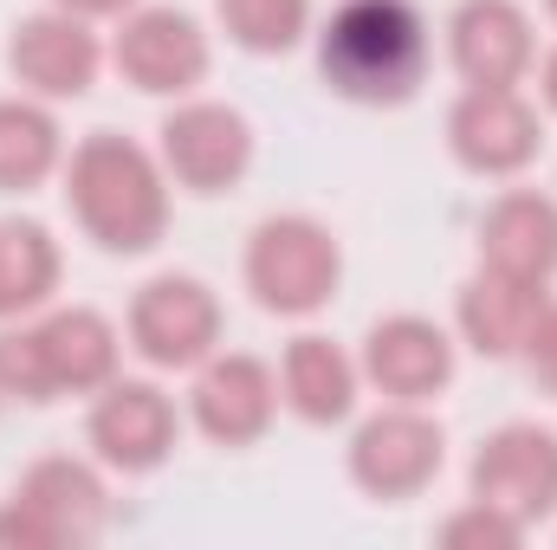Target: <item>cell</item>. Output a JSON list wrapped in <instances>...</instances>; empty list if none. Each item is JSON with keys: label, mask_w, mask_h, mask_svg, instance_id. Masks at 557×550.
<instances>
[{"label": "cell", "mask_w": 557, "mask_h": 550, "mask_svg": "<svg viewBox=\"0 0 557 550\" xmlns=\"http://www.w3.org/2000/svg\"><path fill=\"white\" fill-rule=\"evenodd\" d=\"M65 208L104 253H149L169 234V168L131 137H85L65 168Z\"/></svg>", "instance_id": "6da1fadb"}, {"label": "cell", "mask_w": 557, "mask_h": 550, "mask_svg": "<svg viewBox=\"0 0 557 550\" xmlns=\"http://www.w3.org/2000/svg\"><path fill=\"white\" fill-rule=\"evenodd\" d=\"M318 72L350 104H409L428 78V26L409 0H344L318 33Z\"/></svg>", "instance_id": "7a4b0ae2"}, {"label": "cell", "mask_w": 557, "mask_h": 550, "mask_svg": "<svg viewBox=\"0 0 557 550\" xmlns=\"http://www.w3.org/2000/svg\"><path fill=\"white\" fill-rule=\"evenodd\" d=\"M111 518L104 479L72 460V453H46L20 473L13 499L0 505V545L20 550H59V545H91Z\"/></svg>", "instance_id": "3957f363"}, {"label": "cell", "mask_w": 557, "mask_h": 550, "mask_svg": "<svg viewBox=\"0 0 557 550\" xmlns=\"http://www.w3.org/2000/svg\"><path fill=\"white\" fill-rule=\"evenodd\" d=\"M344 278V253L331 240V227L305 221V214H273L253 227L247 240V291L278 311V317H311L331 304Z\"/></svg>", "instance_id": "277c9868"}, {"label": "cell", "mask_w": 557, "mask_h": 550, "mask_svg": "<svg viewBox=\"0 0 557 550\" xmlns=\"http://www.w3.org/2000/svg\"><path fill=\"white\" fill-rule=\"evenodd\" d=\"M131 350L156 370H201L221 350V298L188 273L149 278L131 298Z\"/></svg>", "instance_id": "5b68a950"}, {"label": "cell", "mask_w": 557, "mask_h": 550, "mask_svg": "<svg viewBox=\"0 0 557 550\" xmlns=\"http://www.w3.org/2000/svg\"><path fill=\"white\" fill-rule=\"evenodd\" d=\"M467 479H473V499L499 505L525 532L545 525L557 512V434L539 421H506L499 434L480 440Z\"/></svg>", "instance_id": "8992f818"}, {"label": "cell", "mask_w": 557, "mask_h": 550, "mask_svg": "<svg viewBox=\"0 0 557 550\" xmlns=\"http://www.w3.org/2000/svg\"><path fill=\"white\" fill-rule=\"evenodd\" d=\"M162 168L188 195H227L253 168V130L234 104H175L162 117Z\"/></svg>", "instance_id": "52a82bcc"}, {"label": "cell", "mask_w": 557, "mask_h": 550, "mask_svg": "<svg viewBox=\"0 0 557 550\" xmlns=\"http://www.w3.org/2000/svg\"><path fill=\"white\" fill-rule=\"evenodd\" d=\"M441 447H447V434L416 402H396V409L370 414L357 427V440H350V479L370 499H416L441 473Z\"/></svg>", "instance_id": "ba28073f"}, {"label": "cell", "mask_w": 557, "mask_h": 550, "mask_svg": "<svg viewBox=\"0 0 557 550\" xmlns=\"http://www.w3.org/2000/svg\"><path fill=\"white\" fill-rule=\"evenodd\" d=\"M539 111L512 85H467L447 111V149L473 175H519L539 155Z\"/></svg>", "instance_id": "9c48e42d"}, {"label": "cell", "mask_w": 557, "mask_h": 550, "mask_svg": "<svg viewBox=\"0 0 557 550\" xmlns=\"http://www.w3.org/2000/svg\"><path fill=\"white\" fill-rule=\"evenodd\" d=\"M111 59L149 98H188L208 78V33L182 7H143V13L124 20Z\"/></svg>", "instance_id": "30bf717a"}, {"label": "cell", "mask_w": 557, "mask_h": 550, "mask_svg": "<svg viewBox=\"0 0 557 550\" xmlns=\"http://www.w3.org/2000/svg\"><path fill=\"white\" fill-rule=\"evenodd\" d=\"M188 414L214 447H253L278 414V376L247 350H214L188 389Z\"/></svg>", "instance_id": "8fae6325"}, {"label": "cell", "mask_w": 557, "mask_h": 550, "mask_svg": "<svg viewBox=\"0 0 557 550\" xmlns=\"http://www.w3.org/2000/svg\"><path fill=\"white\" fill-rule=\"evenodd\" d=\"M85 440L117 473H156L175 453V402L156 383H104L85 414Z\"/></svg>", "instance_id": "7c38bea8"}, {"label": "cell", "mask_w": 557, "mask_h": 550, "mask_svg": "<svg viewBox=\"0 0 557 550\" xmlns=\"http://www.w3.org/2000/svg\"><path fill=\"white\" fill-rule=\"evenodd\" d=\"M7 65L39 98H85L91 78H98V65H104V46H98V33L78 13L52 7V13H33V20L13 26Z\"/></svg>", "instance_id": "4fadbf2b"}, {"label": "cell", "mask_w": 557, "mask_h": 550, "mask_svg": "<svg viewBox=\"0 0 557 550\" xmlns=\"http://www.w3.org/2000/svg\"><path fill=\"white\" fill-rule=\"evenodd\" d=\"M363 376L389 396V402H428L454 383V337L434 317H383L363 337Z\"/></svg>", "instance_id": "5bb4252c"}, {"label": "cell", "mask_w": 557, "mask_h": 550, "mask_svg": "<svg viewBox=\"0 0 557 550\" xmlns=\"http://www.w3.org/2000/svg\"><path fill=\"white\" fill-rule=\"evenodd\" d=\"M447 59L467 85H519L532 72V20L512 0H460L447 20Z\"/></svg>", "instance_id": "9a60e30c"}, {"label": "cell", "mask_w": 557, "mask_h": 550, "mask_svg": "<svg viewBox=\"0 0 557 550\" xmlns=\"http://www.w3.org/2000/svg\"><path fill=\"white\" fill-rule=\"evenodd\" d=\"M480 260L493 273L552 285V273H557V201L552 195H532V188L499 195L486 208V221H480Z\"/></svg>", "instance_id": "2e32d148"}, {"label": "cell", "mask_w": 557, "mask_h": 550, "mask_svg": "<svg viewBox=\"0 0 557 550\" xmlns=\"http://www.w3.org/2000/svg\"><path fill=\"white\" fill-rule=\"evenodd\" d=\"M539 311H545V285H532V278L480 266V278L460 285V337L480 357H519Z\"/></svg>", "instance_id": "e0dca14e"}, {"label": "cell", "mask_w": 557, "mask_h": 550, "mask_svg": "<svg viewBox=\"0 0 557 550\" xmlns=\"http://www.w3.org/2000/svg\"><path fill=\"white\" fill-rule=\"evenodd\" d=\"M39 330V350H46V370H52V396H98L104 383H117V330L104 311L91 304H72V311H52Z\"/></svg>", "instance_id": "ac0fdd59"}, {"label": "cell", "mask_w": 557, "mask_h": 550, "mask_svg": "<svg viewBox=\"0 0 557 550\" xmlns=\"http://www.w3.org/2000/svg\"><path fill=\"white\" fill-rule=\"evenodd\" d=\"M357 363L331 343V337H292L285 343V363H278V402L298 414V421H311V427H331V421H344V414L357 409Z\"/></svg>", "instance_id": "d6986e66"}, {"label": "cell", "mask_w": 557, "mask_h": 550, "mask_svg": "<svg viewBox=\"0 0 557 550\" xmlns=\"http://www.w3.org/2000/svg\"><path fill=\"white\" fill-rule=\"evenodd\" d=\"M59 285V240L39 221H0V317H26Z\"/></svg>", "instance_id": "ffe728a7"}, {"label": "cell", "mask_w": 557, "mask_h": 550, "mask_svg": "<svg viewBox=\"0 0 557 550\" xmlns=\"http://www.w3.org/2000/svg\"><path fill=\"white\" fill-rule=\"evenodd\" d=\"M59 168V124L46 104L0 98V195H26Z\"/></svg>", "instance_id": "44dd1931"}, {"label": "cell", "mask_w": 557, "mask_h": 550, "mask_svg": "<svg viewBox=\"0 0 557 550\" xmlns=\"http://www.w3.org/2000/svg\"><path fill=\"white\" fill-rule=\"evenodd\" d=\"M221 26L247 52H292L311 26V0H221Z\"/></svg>", "instance_id": "7402d4cb"}, {"label": "cell", "mask_w": 557, "mask_h": 550, "mask_svg": "<svg viewBox=\"0 0 557 550\" xmlns=\"http://www.w3.org/2000/svg\"><path fill=\"white\" fill-rule=\"evenodd\" d=\"M441 545L447 550H519L525 545V525L506 518V512L486 505V499H467L460 512L441 518Z\"/></svg>", "instance_id": "603a6c76"}, {"label": "cell", "mask_w": 557, "mask_h": 550, "mask_svg": "<svg viewBox=\"0 0 557 550\" xmlns=\"http://www.w3.org/2000/svg\"><path fill=\"white\" fill-rule=\"evenodd\" d=\"M0 396H13V402H52V370H46L39 330H0Z\"/></svg>", "instance_id": "cb8c5ba5"}, {"label": "cell", "mask_w": 557, "mask_h": 550, "mask_svg": "<svg viewBox=\"0 0 557 550\" xmlns=\"http://www.w3.org/2000/svg\"><path fill=\"white\" fill-rule=\"evenodd\" d=\"M525 370H532V383L545 389V396H557V304H545L539 311V324H532V337H525Z\"/></svg>", "instance_id": "d4e9b609"}, {"label": "cell", "mask_w": 557, "mask_h": 550, "mask_svg": "<svg viewBox=\"0 0 557 550\" xmlns=\"http://www.w3.org/2000/svg\"><path fill=\"white\" fill-rule=\"evenodd\" d=\"M52 7L78 13V20H98V13H124V7H137V0H52Z\"/></svg>", "instance_id": "484cf974"}, {"label": "cell", "mask_w": 557, "mask_h": 550, "mask_svg": "<svg viewBox=\"0 0 557 550\" xmlns=\"http://www.w3.org/2000/svg\"><path fill=\"white\" fill-rule=\"evenodd\" d=\"M539 85H545V104H552V111H557V52H552V59H545V78H539Z\"/></svg>", "instance_id": "4316f807"}, {"label": "cell", "mask_w": 557, "mask_h": 550, "mask_svg": "<svg viewBox=\"0 0 557 550\" xmlns=\"http://www.w3.org/2000/svg\"><path fill=\"white\" fill-rule=\"evenodd\" d=\"M552 13H557V0H552Z\"/></svg>", "instance_id": "83f0119b"}]
</instances>
